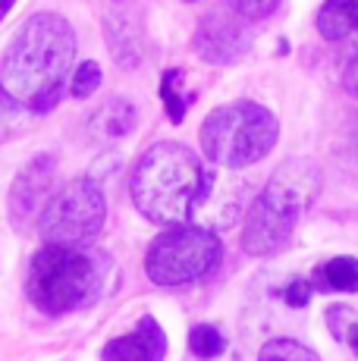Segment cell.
Wrapping results in <instances>:
<instances>
[{"label":"cell","instance_id":"18","mask_svg":"<svg viewBox=\"0 0 358 361\" xmlns=\"http://www.w3.org/2000/svg\"><path fill=\"white\" fill-rule=\"evenodd\" d=\"M189 349L195 352L198 358H217L220 352L226 349L223 333L217 327H211V324H198V327H192V333H189Z\"/></svg>","mask_w":358,"mask_h":361},{"label":"cell","instance_id":"24","mask_svg":"<svg viewBox=\"0 0 358 361\" xmlns=\"http://www.w3.org/2000/svg\"><path fill=\"white\" fill-rule=\"evenodd\" d=\"M13 4H16V0H0V23H4V19H6V16H10Z\"/></svg>","mask_w":358,"mask_h":361},{"label":"cell","instance_id":"23","mask_svg":"<svg viewBox=\"0 0 358 361\" xmlns=\"http://www.w3.org/2000/svg\"><path fill=\"white\" fill-rule=\"evenodd\" d=\"M342 339H346V343L352 345V352L358 355V324H349L346 333H342Z\"/></svg>","mask_w":358,"mask_h":361},{"label":"cell","instance_id":"13","mask_svg":"<svg viewBox=\"0 0 358 361\" xmlns=\"http://www.w3.org/2000/svg\"><path fill=\"white\" fill-rule=\"evenodd\" d=\"M139 123V110L129 98H110L107 104H101L88 120V132L98 142H116V138L129 135Z\"/></svg>","mask_w":358,"mask_h":361},{"label":"cell","instance_id":"25","mask_svg":"<svg viewBox=\"0 0 358 361\" xmlns=\"http://www.w3.org/2000/svg\"><path fill=\"white\" fill-rule=\"evenodd\" d=\"M349 41H352V47H355V57H358V29H355V35H352V38H349Z\"/></svg>","mask_w":358,"mask_h":361},{"label":"cell","instance_id":"3","mask_svg":"<svg viewBox=\"0 0 358 361\" xmlns=\"http://www.w3.org/2000/svg\"><path fill=\"white\" fill-rule=\"evenodd\" d=\"M110 261L85 245H54L44 248L29 264V298L44 314H66L85 308L104 293Z\"/></svg>","mask_w":358,"mask_h":361},{"label":"cell","instance_id":"22","mask_svg":"<svg viewBox=\"0 0 358 361\" xmlns=\"http://www.w3.org/2000/svg\"><path fill=\"white\" fill-rule=\"evenodd\" d=\"M342 88H346V92L358 101V57L346 66V73H342Z\"/></svg>","mask_w":358,"mask_h":361},{"label":"cell","instance_id":"7","mask_svg":"<svg viewBox=\"0 0 358 361\" xmlns=\"http://www.w3.org/2000/svg\"><path fill=\"white\" fill-rule=\"evenodd\" d=\"M107 201L92 179H73L47 198L38 214V230L54 245H82L104 226Z\"/></svg>","mask_w":358,"mask_h":361},{"label":"cell","instance_id":"20","mask_svg":"<svg viewBox=\"0 0 358 361\" xmlns=\"http://www.w3.org/2000/svg\"><path fill=\"white\" fill-rule=\"evenodd\" d=\"M280 6V0H230V10L236 16H242L245 23H254V19H267L273 10Z\"/></svg>","mask_w":358,"mask_h":361},{"label":"cell","instance_id":"12","mask_svg":"<svg viewBox=\"0 0 358 361\" xmlns=\"http://www.w3.org/2000/svg\"><path fill=\"white\" fill-rule=\"evenodd\" d=\"M104 38H107V47L113 54L116 66L135 69L142 63V35L123 10H113L104 16Z\"/></svg>","mask_w":358,"mask_h":361},{"label":"cell","instance_id":"21","mask_svg":"<svg viewBox=\"0 0 358 361\" xmlns=\"http://www.w3.org/2000/svg\"><path fill=\"white\" fill-rule=\"evenodd\" d=\"M283 298H286L289 308H305V305L311 302V283H305V280H292V283L286 286Z\"/></svg>","mask_w":358,"mask_h":361},{"label":"cell","instance_id":"10","mask_svg":"<svg viewBox=\"0 0 358 361\" xmlns=\"http://www.w3.org/2000/svg\"><path fill=\"white\" fill-rule=\"evenodd\" d=\"M167 336L154 317H142L139 327L126 336L110 339L101 352V361H163Z\"/></svg>","mask_w":358,"mask_h":361},{"label":"cell","instance_id":"17","mask_svg":"<svg viewBox=\"0 0 358 361\" xmlns=\"http://www.w3.org/2000/svg\"><path fill=\"white\" fill-rule=\"evenodd\" d=\"M258 361H321L308 345L295 343V339H271L267 345H261Z\"/></svg>","mask_w":358,"mask_h":361},{"label":"cell","instance_id":"1","mask_svg":"<svg viewBox=\"0 0 358 361\" xmlns=\"http://www.w3.org/2000/svg\"><path fill=\"white\" fill-rule=\"evenodd\" d=\"M75 57L73 25L57 13H35L13 35L0 66V92L44 114L57 104Z\"/></svg>","mask_w":358,"mask_h":361},{"label":"cell","instance_id":"9","mask_svg":"<svg viewBox=\"0 0 358 361\" xmlns=\"http://www.w3.org/2000/svg\"><path fill=\"white\" fill-rule=\"evenodd\" d=\"M195 51L204 63L233 66L252 51V32L249 23L236 13H208L198 23L195 32Z\"/></svg>","mask_w":358,"mask_h":361},{"label":"cell","instance_id":"27","mask_svg":"<svg viewBox=\"0 0 358 361\" xmlns=\"http://www.w3.org/2000/svg\"><path fill=\"white\" fill-rule=\"evenodd\" d=\"M185 4H195V0H185Z\"/></svg>","mask_w":358,"mask_h":361},{"label":"cell","instance_id":"26","mask_svg":"<svg viewBox=\"0 0 358 361\" xmlns=\"http://www.w3.org/2000/svg\"><path fill=\"white\" fill-rule=\"evenodd\" d=\"M0 132H4V120H0Z\"/></svg>","mask_w":358,"mask_h":361},{"label":"cell","instance_id":"11","mask_svg":"<svg viewBox=\"0 0 358 361\" xmlns=\"http://www.w3.org/2000/svg\"><path fill=\"white\" fill-rule=\"evenodd\" d=\"M51 183H54V164L47 157H38L35 164H29L23 173H19L16 185H13V220H19V214H35L47 204L51 198Z\"/></svg>","mask_w":358,"mask_h":361},{"label":"cell","instance_id":"19","mask_svg":"<svg viewBox=\"0 0 358 361\" xmlns=\"http://www.w3.org/2000/svg\"><path fill=\"white\" fill-rule=\"evenodd\" d=\"M101 85V66L94 63V60H85V63H79V69L73 73V82H70V92L75 101H85L92 98L94 92H98Z\"/></svg>","mask_w":358,"mask_h":361},{"label":"cell","instance_id":"16","mask_svg":"<svg viewBox=\"0 0 358 361\" xmlns=\"http://www.w3.org/2000/svg\"><path fill=\"white\" fill-rule=\"evenodd\" d=\"M183 79H185L183 69H167L161 79V101H163V107H167L170 123H183L185 110H189V104H192V98H185V94L179 92V88H183Z\"/></svg>","mask_w":358,"mask_h":361},{"label":"cell","instance_id":"4","mask_svg":"<svg viewBox=\"0 0 358 361\" xmlns=\"http://www.w3.org/2000/svg\"><path fill=\"white\" fill-rule=\"evenodd\" d=\"M202 161L179 142H157L132 173V201L151 224H189L202 185Z\"/></svg>","mask_w":358,"mask_h":361},{"label":"cell","instance_id":"2","mask_svg":"<svg viewBox=\"0 0 358 361\" xmlns=\"http://www.w3.org/2000/svg\"><path fill=\"white\" fill-rule=\"evenodd\" d=\"M321 170L311 161H286L271 173L267 185L245 211L242 248L249 255H273L289 242L302 214L321 195Z\"/></svg>","mask_w":358,"mask_h":361},{"label":"cell","instance_id":"5","mask_svg":"<svg viewBox=\"0 0 358 361\" xmlns=\"http://www.w3.org/2000/svg\"><path fill=\"white\" fill-rule=\"evenodd\" d=\"M198 135H202V151L211 164L245 170L273 151L280 138V123L261 104L233 101L211 110Z\"/></svg>","mask_w":358,"mask_h":361},{"label":"cell","instance_id":"15","mask_svg":"<svg viewBox=\"0 0 358 361\" xmlns=\"http://www.w3.org/2000/svg\"><path fill=\"white\" fill-rule=\"evenodd\" d=\"M318 289H336V293H358V261L342 255V258L327 261L323 267L314 274Z\"/></svg>","mask_w":358,"mask_h":361},{"label":"cell","instance_id":"6","mask_svg":"<svg viewBox=\"0 0 358 361\" xmlns=\"http://www.w3.org/2000/svg\"><path fill=\"white\" fill-rule=\"evenodd\" d=\"M223 258V245L211 230L195 224H170L148 245L144 270L157 286H185L211 270Z\"/></svg>","mask_w":358,"mask_h":361},{"label":"cell","instance_id":"8","mask_svg":"<svg viewBox=\"0 0 358 361\" xmlns=\"http://www.w3.org/2000/svg\"><path fill=\"white\" fill-rule=\"evenodd\" d=\"M254 198V179L245 173L230 170V166H204L202 185H198L195 204L189 211V224L204 226V230H226L233 226Z\"/></svg>","mask_w":358,"mask_h":361},{"label":"cell","instance_id":"14","mask_svg":"<svg viewBox=\"0 0 358 361\" xmlns=\"http://www.w3.org/2000/svg\"><path fill=\"white\" fill-rule=\"evenodd\" d=\"M358 29V0H327L318 13V32L327 41H349Z\"/></svg>","mask_w":358,"mask_h":361}]
</instances>
